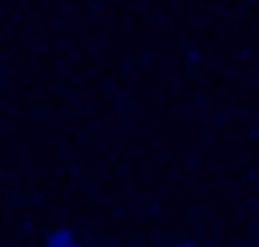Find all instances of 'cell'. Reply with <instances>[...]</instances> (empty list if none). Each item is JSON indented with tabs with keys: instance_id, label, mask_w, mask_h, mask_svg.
Instances as JSON below:
<instances>
[{
	"instance_id": "7a4b0ae2",
	"label": "cell",
	"mask_w": 259,
	"mask_h": 247,
	"mask_svg": "<svg viewBox=\"0 0 259 247\" xmlns=\"http://www.w3.org/2000/svg\"><path fill=\"white\" fill-rule=\"evenodd\" d=\"M178 247H194V243H178Z\"/></svg>"
},
{
	"instance_id": "6da1fadb",
	"label": "cell",
	"mask_w": 259,
	"mask_h": 247,
	"mask_svg": "<svg viewBox=\"0 0 259 247\" xmlns=\"http://www.w3.org/2000/svg\"><path fill=\"white\" fill-rule=\"evenodd\" d=\"M43 247H81V243H77L70 232H54V236H47V243H43Z\"/></svg>"
}]
</instances>
